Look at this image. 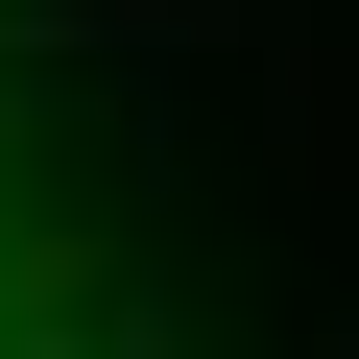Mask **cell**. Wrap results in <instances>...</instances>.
Segmentation results:
<instances>
[{
    "instance_id": "1",
    "label": "cell",
    "mask_w": 359,
    "mask_h": 359,
    "mask_svg": "<svg viewBox=\"0 0 359 359\" xmlns=\"http://www.w3.org/2000/svg\"><path fill=\"white\" fill-rule=\"evenodd\" d=\"M0 359H96V311H72V264L25 216V144H0Z\"/></svg>"
}]
</instances>
